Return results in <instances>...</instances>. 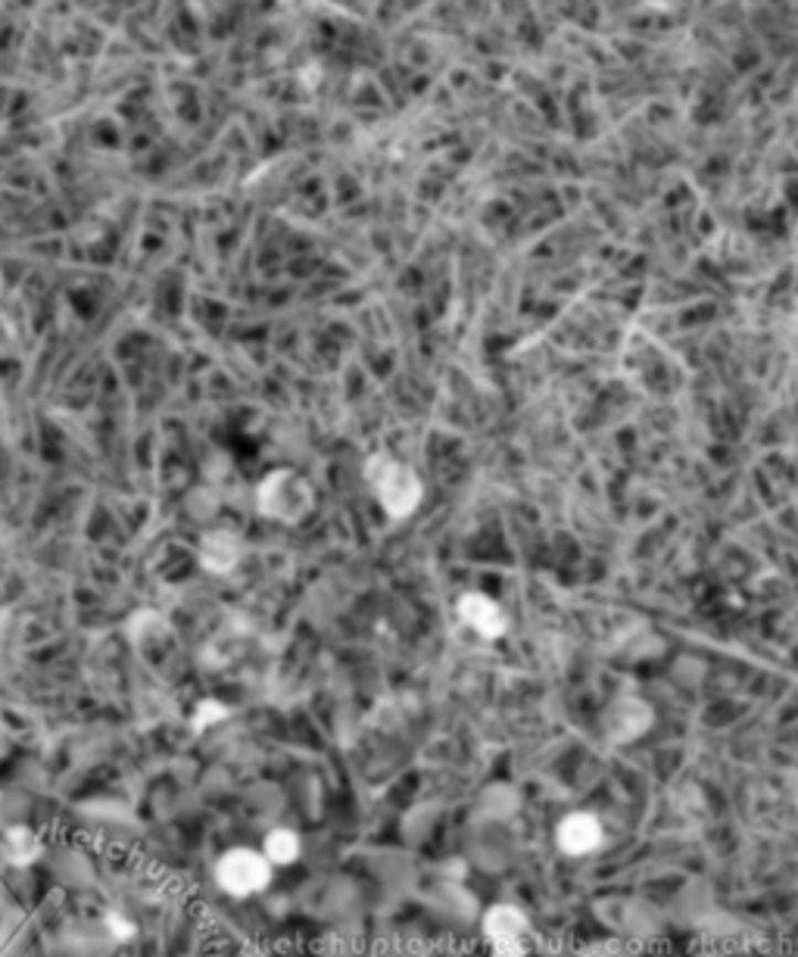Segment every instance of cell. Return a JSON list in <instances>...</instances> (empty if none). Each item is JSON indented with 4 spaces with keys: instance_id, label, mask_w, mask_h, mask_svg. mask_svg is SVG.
Listing matches in <instances>:
<instances>
[{
    "instance_id": "cell-3",
    "label": "cell",
    "mask_w": 798,
    "mask_h": 957,
    "mask_svg": "<svg viewBox=\"0 0 798 957\" xmlns=\"http://www.w3.org/2000/svg\"><path fill=\"white\" fill-rule=\"evenodd\" d=\"M268 876H272V864L263 851L253 849H231L219 858L215 864V880L219 886L225 889L228 895H237V898H247V895H256L268 886Z\"/></svg>"
},
{
    "instance_id": "cell-5",
    "label": "cell",
    "mask_w": 798,
    "mask_h": 957,
    "mask_svg": "<svg viewBox=\"0 0 798 957\" xmlns=\"http://www.w3.org/2000/svg\"><path fill=\"white\" fill-rule=\"evenodd\" d=\"M459 615L478 630L480 637L487 639L502 637L506 627H509V618H506V612L499 608L497 599H490V596H483V593H465L459 599Z\"/></svg>"
},
{
    "instance_id": "cell-8",
    "label": "cell",
    "mask_w": 798,
    "mask_h": 957,
    "mask_svg": "<svg viewBox=\"0 0 798 957\" xmlns=\"http://www.w3.org/2000/svg\"><path fill=\"white\" fill-rule=\"evenodd\" d=\"M7 854H10L13 864H32L41 854V842H38V836L29 827H13L7 833Z\"/></svg>"
},
{
    "instance_id": "cell-12",
    "label": "cell",
    "mask_w": 798,
    "mask_h": 957,
    "mask_svg": "<svg viewBox=\"0 0 798 957\" xmlns=\"http://www.w3.org/2000/svg\"><path fill=\"white\" fill-rule=\"evenodd\" d=\"M0 801H3V798H0Z\"/></svg>"
},
{
    "instance_id": "cell-9",
    "label": "cell",
    "mask_w": 798,
    "mask_h": 957,
    "mask_svg": "<svg viewBox=\"0 0 798 957\" xmlns=\"http://www.w3.org/2000/svg\"><path fill=\"white\" fill-rule=\"evenodd\" d=\"M263 854L268 858V864H290L300 854V839L290 830H275V833H268Z\"/></svg>"
},
{
    "instance_id": "cell-11",
    "label": "cell",
    "mask_w": 798,
    "mask_h": 957,
    "mask_svg": "<svg viewBox=\"0 0 798 957\" xmlns=\"http://www.w3.org/2000/svg\"><path fill=\"white\" fill-rule=\"evenodd\" d=\"M107 923H109V929H113V936H116V939H131V936H135V923L123 921L119 914H109Z\"/></svg>"
},
{
    "instance_id": "cell-7",
    "label": "cell",
    "mask_w": 798,
    "mask_h": 957,
    "mask_svg": "<svg viewBox=\"0 0 798 957\" xmlns=\"http://www.w3.org/2000/svg\"><path fill=\"white\" fill-rule=\"evenodd\" d=\"M241 559V540L231 531H215L203 540V550H200V562L215 571V574H225L231 567L237 565Z\"/></svg>"
},
{
    "instance_id": "cell-6",
    "label": "cell",
    "mask_w": 798,
    "mask_h": 957,
    "mask_svg": "<svg viewBox=\"0 0 798 957\" xmlns=\"http://www.w3.org/2000/svg\"><path fill=\"white\" fill-rule=\"evenodd\" d=\"M603 842V827L593 815H571L558 827V846L568 854H589Z\"/></svg>"
},
{
    "instance_id": "cell-1",
    "label": "cell",
    "mask_w": 798,
    "mask_h": 957,
    "mask_svg": "<svg viewBox=\"0 0 798 957\" xmlns=\"http://www.w3.org/2000/svg\"><path fill=\"white\" fill-rule=\"evenodd\" d=\"M365 478L372 483L374 497L391 518H408L422 502V480L418 475L393 456H372L365 461Z\"/></svg>"
},
{
    "instance_id": "cell-10",
    "label": "cell",
    "mask_w": 798,
    "mask_h": 957,
    "mask_svg": "<svg viewBox=\"0 0 798 957\" xmlns=\"http://www.w3.org/2000/svg\"><path fill=\"white\" fill-rule=\"evenodd\" d=\"M222 717H228V711L222 709L219 702H203V705H196L194 727L196 730H206V727H210V724H215V721H222Z\"/></svg>"
},
{
    "instance_id": "cell-4",
    "label": "cell",
    "mask_w": 798,
    "mask_h": 957,
    "mask_svg": "<svg viewBox=\"0 0 798 957\" xmlns=\"http://www.w3.org/2000/svg\"><path fill=\"white\" fill-rule=\"evenodd\" d=\"M483 933L493 945V957H524L528 948V921L514 907H493L483 921Z\"/></svg>"
},
{
    "instance_id": "cell-2",
    "label": "cell",
    "mask_w": 798,
    "mask_h": 957,
    "mask_svg": "<svg viewBox=\"0 0 798 957\" xmlns=\"http://www.w3.org/2000/svg\"><path fill=\"white\" fill-rule=\"evenodd\" d=\"M312 502H316V493H312L309 480L294 475V471H275L259 483V512L275 518V521L297 524L300 518L309 514Z\"/></svg>"
}]
</instances>
